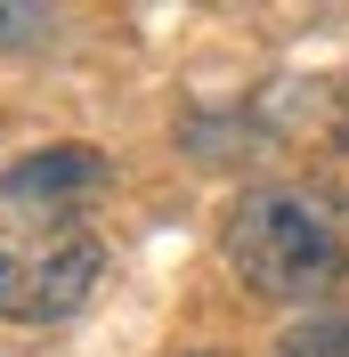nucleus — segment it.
I'll return each instance as SVG.
<instances>
[{"label": "nucleus", "mask_w": 349, "mask_h": 357, "mask_svg": "<svg viewBox=\"0 0 349 357\" xmlns=\"http://www.w3.org/2000/svg\"><path fill=\"white\" fill-rule=\"evenodd\" d=\"M41 8H0V41H17V33H41Z\"/></svg>", "instance_id": "5"}, {"label": "nucleus", "mask_w": 349, "mask_h": 357, "mask_svg": "<svg viewBox=\"0 0 349 357\" xmlns=\"http://www.w3.org/2000/svg\"><path fill=\"white\" fill-rule=\"evenodd\" d=\"M228 260L260 301L325 292L349 268V211L325 187H252L228 211Z\"/></svg>", "instance_id": "1"}, {"label": "nucleus", "mask_w": 349, "mask_h": 357, "mask_svg": "<svg viewBox=\"0 0 349 357\" xmlns=\"http://www.w3.org/2000/svg\"><path fill=\"white\" fill-rule=\"evenodd\" d=\"M276 357H349V317H309L301 333H284Z\"/></svg>", "instance_id": "4"}, {"label": "nucleus", "mask_w": 349, "mask_h": 357, "mask_svg": "<svg viewBox=\"0 0 349 357\" xmlns=\"http://www.w3.org/2000/svg\"><path fill=\"white\" fill-rule=\"evenodd\" d=\"M106 178V155L98 146H33L24 162H8L0 195L8 203H57V195H89Z\"/></svg>", "instance_id": "3"}, {"label": "nucleus", "mask_w": 349, "mask_h": 357, "mask_svg": "<svg viewBox=\"0 0 349 357\" xmlns=\"http://www.w3.org/2000/svg\"><path fill=\"white\" fill-rule=\"evenodd\" d=\"M98 268H106V252L82 220L0 227V317L8 325H57L89 301Z\"/></svg>", "instance_id": "2"}, {"label": "nucleus", "mask_w": 349, "mask_h": 357, "mask_svg": "<svg viewBox=\"0 0 349 357\" xmlns=\"http://www.w3.org/2000/svg\"><path fill=\"white\" fill-rule=\"evenodd\" d=\"M195 357H219V349H195Z\"/></svg>", "instance_id": "6"}]
</instances>
